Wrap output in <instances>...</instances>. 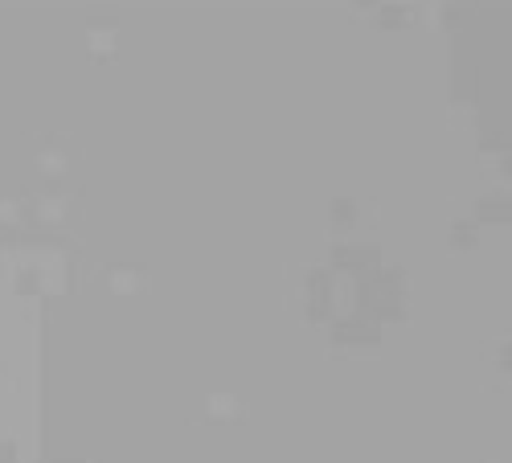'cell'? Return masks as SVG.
Returning <instances> with one entry per match:
<instances>
[]
</instances>
